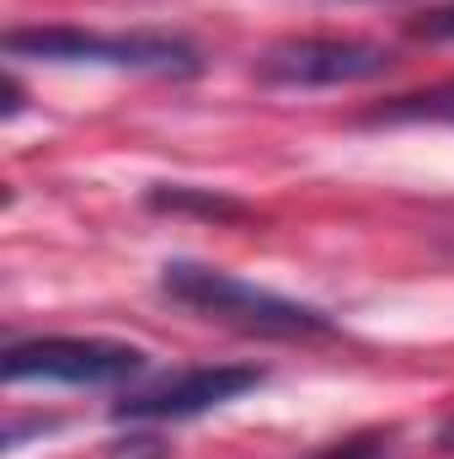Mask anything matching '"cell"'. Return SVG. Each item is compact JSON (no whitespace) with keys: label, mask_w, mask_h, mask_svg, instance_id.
I'll return each instance as SVG.
<instances>
[{"label":"cell","mask_w":454,"mask_h":459,"mask_svg":"<svg viewBox=\"0 0 454 459\" xmlns=\"http://www.w3.org/2000/svg\"><path fill=\"white\" fill-rule=\"evenodd\" d=\"M166 299L209 316V321H225L246 337H273V342H310V337H332V321L300 299H284L273 289H257V283H240L220 267H198V262H171L166 278H161Z\"/></svg>","instance_id":"1"},{"label":"cell","mask_w":454,"mask_h":459,"mask_svg":"<svg viewBox=\"0 0 454 459\" xmlns=\"http://www.w3.org/2000/svg\"><path fill=\"white\" fill-rule=\"evenodd\" d=\"M11 59H54V65H128L155 75H193L198 54L182 38L161 32H86V27H16L5 32Z\"/></svg>","instance_id":"2"},{"label":"cell","mask_w":454,"mask_h":459,"mask_svg":"<svg viewBox=\"0 0 454 459\" xmlns=\"http://www.w3.org/2000/svg\"><path fill=\"white\" fill-rule=\"evenodd\" d=\"M390 65H396V54L385 43H369V38H289L257 59V75H262V86L321 91V86L380 81Z\"/></svg>","instance_id":"3"},{"label":"cell","mask_w":454,"mask_h":459,"mask_svg":"<svg viewBox=\"0 0 454 459\" xmlns=\"http://www.w3.org/2000/svg\"><path fill=\"white\" fill-rule=\"evenodd\" d=\"M144 374V352L102 337H32L5 347V379H54V385H118Z\"/></svg>","instance_id":"4"},{"label":"cell","mask_w":454,"mask_h":459,"mask_svg":"<svg viewBox=\"0 0 454 459\" xmlns=\"http://www.w3.org/2000/svg\"><path fill=\"white\" fill-rule=\"evenodd\" d=\"M262 385V368H235V363H220V368H188V374H171L128 401H118V417L123 422H166V417H198L209 406H225L235 395L257 390Z\"/></svg>","instance_id":"5"},{"label":"cell","mask_w":454,"mask_h":459,"mask_svg":"<svg viewBox=\"0 0 454 459\" xmlns=\"http://www.w3.org/2000/svg\"><path fill=\"white\" fill-rule=\"evenodd\" d=\"M401 123H454V81L428 86V91L390 97V102L363 113V128H401Z\"/></svg>","instance_id":"6"},{"label":"cell","mask_w":454,"mask_h":459,"mask_svg":"<svg viewBox=\"0 0 454 459\" xmlns=\"http://www.w3.org/2000/svg\"><path fill=\"white\" fill-rule=\"evenodd\" d=\"M150 209L161 214H209V220H246V209L235 198L220 193H198V187H155L150 193Z\"/></svg>","instance_id":"7"},{"label":"cell","mask_w":454,"mask_h":459,"mask_svg":"<svg viewBox=\"0 0 454 459\" xmlns=\"http://www.w3.org/2000/svg\"><path fill=\"white\" fill-rule=\"evenodd\" d=\"M417 43H454V5L444 11H428V16H417L412 27H406Z\"/></svg>","instance_id":"8"},{"label":"cell","mask_w":454,"mask_h":459,"mask_svg":"<svg viewBox=\"0 0 454 459\" xmlns=\"http://www.w3.org/2000/svg\"><path fill=\"white\" fill-rule=\"evenodd\" d=\"M439 438H444V449H450V455H454V417H450V422H444V433H439Z\"/></svg>","instance_id":"9"}]
</instances>
